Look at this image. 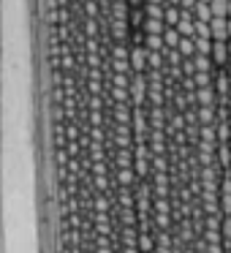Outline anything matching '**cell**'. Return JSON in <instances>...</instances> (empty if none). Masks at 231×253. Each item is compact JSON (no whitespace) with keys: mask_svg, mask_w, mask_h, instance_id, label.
Instances as JSON below:
<instances>
[{"mask_svg":"<svg viewBox=\"0 0 231 253\" xmlns=\"http://www.w3.org/2000/svg\"><path fill=\"white\" fill-rule=\"evenodd\" d=\"M226 71H229V79H231V63H229V68H226Z\"/></svg>","mask_w":231,"mask_h":253,"instance_id":"27","label":"cell"},{"mask_svg":"<svg viewBox=\"0 0 231 253\" xmlns=\"http://www.w3.org/2000/svg\"><path fill=\"white\" fill-rule=\"evenodd\" d=\"M212 39H196V55H204V57H212Z\"/></svg>","mask_w":231,"mask_h":253,"instance_id":"10","label":"cell"},{"mask_svg":"<svg viewBox=\"0 0 231 253\" xmlns=\"http://www.w3.org/2000/svg\"><path fill=\"white\" fill-rule=\"evenodd\" d=\"M193 79H196L198 90H201V87H212V74H201V71H196V74H193Z\"/></svg>","mask_w":231,"mask_h":253,"instance_id":"19","label":"cell"},{"mask_svg":"<svg viewBox=\"0 0 231 253\" xmlns=\"http://www.w3.org/2000/svg\"><path fill=\"white\" fill-rule=\"evenodd\" d=\"M139 251H142V253L153 251V237H150L147 231H142V234H139Z\"/></svg>","mask_w":231,"mask_h":253,"instance_id":"20","label":"cell"},{"mask_svg":"<svg viewBox=\"0 0 231 253\" xmlns=\"http://www.w3.org/2000/svg\"><path fill=\"white\" fill-rule=\"evenodd\" d=\"M229 3H231V0H212L209 8H212L215 17H226V19H229Z\"/></svg>","mask_w":231,"mask_h":253,"instance_id":"9","label":"cell"},{"mask_svg":"<svg viewBox=\"0 0 231 253\" xmlns=\"http://www.w3.org/2000/svg\"><path fill=\"white\" fill-rule=\"evenodd\" d=\"M229 253H231V251H229Z\"/></svg>","mask_w":231,"mask_h":253,"instance_id":"33","label":"cell"},{"mask_svg":"<svg viewBox=\"0 0 231 253\" xmlns=\"http://www.w3.org/2000/svg\"><path fill=\"white\" fill-rule=\"evenodd\" d=\"M147 57H150L147 46H136V49L131 52V68H133V74H144V68H147Z\"/></svg>","mask_w":231,"mask_h":253,"instance_id":"2","label":"cell"},{"mask_svg":"<svg viewBox=\"0 0 231 253\" xmlns=\"http://www.w3.org/2000/svg\"><path fill=\"white\" fill-rule=\"evenodd\" d=\"M193 66H196V71L209 74V66H212V60H209V57H204V55H196V57H193Z\"/></svg>","mask_w":231,"mask_h":253,"instance_id":"16","label":"cell"},{"mask_svg":"<svg viewBox=\"0 0 231 253\" xmlns=\"http://www.w3.org/2000/svg\"><path fill=\"white\" fill-rule=\"evenodd\" d=\"M229 41H231V19H229Z\"/></svg>","mask_w":231,"mask_h":253,"instance_id":"26","label":"cell"},{"mask_svg":"<svg viewBox=\"0 0 231 253\" xmlns=\"http://www.w3.org/2000/svg\"><path fill=\"white\" fill-rule=\"evenodd\" d=\"M209 28H212V41H229V19L226 17H215Z\"/></svg>","mask_w":231,"mask_h":253,"instance_id":"3","label":"cell"},{"mask_svg":"<svg viewBox=\"0 0 231 253\" xmlns=\"http://www.w3.org/2000/svg\"><path fill=\"white\" fill-rule=\"evenodd\" d=\"M201 3H212V0H201Z\"/></svg>","mask_w":231,"mask_h":253,"instance_id":"32","label":"cell"},{"mask_svg":"<svg viewBox=\"0 0 231 253\" xmlns=\"http://www.w3.org/2000/svg\"><path fill=\"white\" fill-rule=\"evenodd\" d=\"M198 120H201V126H215V106H201Z\"/></svg>","mask_w":231,"mask_h":253,"instance_id":"13","label":"cell"},{"mask_svg":"<svg viewBox=\"0 0 231 253\" xmlns=\"http://www.w3.org/2000/svg\"><path fill=\"white\" fill-rule=\"evenodd\" d=\"M229 55H231V41H229Z\"/></svg>","mask_w":231,"mask_h":253,"instance_id":"31","label":"cell"},{"mask_svg":"<svg viewBox=\"0 0 231 253\" xmlns=\"http://www.w3.org/2000/svg\"><path fill=\"white\" fill-rule=\"evenodd\" d=\"M196 39H212V28L201 19H196Z\"/></svg>","mask_w":231,"mask_h":253,"instance_id":"17","label":"cell"},{"mask_svg":"<svg viewBox=\"0 0 231 253\" xmlns=\"http://www.w3.org/2000/svg\"><path fill=\"white\" fill-rule=\"evenodd\" d=\"M196 104H201V106H215V93H212V87H201L196 93Z\"/></svg>","mask_w":231,"mask_h":253,"instance_id":"8","label":"cell"},{"mask_svg":"<svg viewBox=\"0 0 231 253\" xmlns=\"http://www.w3.org/2000/svg\"><path fill=\"white\" fill-rule=\"evenodd\" d=\"M180 19H182V11H177L174 6H169V8H166V17H163V22H169L171 28H177V22H180Z\"/></svg>","mask_w":231,"mask_h":253,"instance_id":"15","label":"cell"},{"mask_svg":"<svg viewBox=\"0 0 231 253\" xmlns=\"http://www.w3.org/2000/svg\"><path fill=\"white\" fill-rule=\"evenodd\" d=\"M112 3H125V0H112Z\"/></svg>","mask_w":231,"mask_h":253,"instance_id":"29","label":"cell"},{"mask_svg":"<svg viewBox=\"0 0 231 253\" xmlns=\"http://www.w3.org/2000/svg\"><path fill=\"white\" fill-rule=\"evenodd\" d=\"M229 19H231V3H229Z\"/></svg>","mask_w":231,"mask_h":253,"instance_id":"30","label":"cell"},{"mask_svg":"<svg viewBox=\"0 0 231 253\" xmlns=\"http://www.w3.org/2000/svg\"><path fill=\"white\" fill-rule=\"evenodd\" d=\"M147 52H150V49H147ZM147 66L153 68V71H160V68H163V52H150Z\"/></svg>","mask_w":231,"mask_h":253,"instance_id":"14","label":"cell"},{"mask_svg":"<svg viewBox=\"0 0 231 253\" xmlns=\"http://www.w3.org/2000/svg\"><path fill=\"white\" fill-rule=\"evenodd\" d=\"M131 3H133V6H139V3H142V0H131Z\"/></svg>","mask_w":231,"mask_h":253,"instance_id":"28","label":"cell"},{"mask_svg":"<svg viewBox=\"0 0 231 253\" xmlns=\"http://www.w3.org/2000/svg\"><path fill=\"white\" fill-rule=\"evenodd\" d=\"M133 166H136V174H139V177H147V174H150L147 158H142V155H136V164H133Z\"/></svg>","mask_w":231,"mask_h":253,"instance_id":"21","label":"cell"},{"mask_svg":"<svg viewBox=\"0 0 231 253\" xmlns=\"http://www.w3.org/2000/svg\"><path fill=\"white\" fill-rule=\"evenodd\" d=\"M144 14H147L150 19H163V17H166V8H163V6H150V3H147Z\"/></svg>","mask_w":231,"mask_h":253,"instance_id":"18","label":"cell"},{"mask_svg":"<svg viewBox=\"0 0 231 253\" xmlns=\"http://www.w3.org/2000/svg\"><path fill=\"white\" fill-rule=\"evenodd\" d=\"M220 234H223L226 251H231V215H229V218H223V223H220Z\"/></svg>","mask_w":231,"mask_h":253,"instance_id":"12","label":"cell"},{"mask_svg":"<svg viewBox=\"0 0 231 253\" xmlns=\"http://www.w3.org/2000/svg\"><path fill=\"white\" fill-rule=\"evenodd\" d=\"M163 41H166V49H177V46H180V41H182L180 30H177V28H166Z\"/></svg>","mask_w":231,"mask_h":253,"instance_id":"7","label":"cell"},{"mask_svg":"<svg viewBox=\"0 0 231 253\" xmlns=\"http://www.w3.org/2000/svg\"><path fill=\"white\" fill-rule=\"evenodd\" d=\"M120 182H122V185H131V182H133L131 169H120Z\"/></svg>","mask_w":231,"mask_h":253,"instance_id":"24","label":"cell"},{"mask_svg":"<svg viewBox=\"0 0 231 253\" xmlns=\"http://www.w3.org/2000/svg\"><path fill=\"white\" fill-rule=\"evenodd\" d=\"M220 150V166H231V155H229V144H218Z\"/></svg>","mask_w":231,"mask_h":253,"instance_id":"23","label":"cell"},{"mask_svg":"<svg viewBox=\"0 0 231 253\" xmlns=\"http://www.w3.org/2000/svg\"><path fill=\"white\" fill-rule=\"evenodd\" d=\"M193 17L209 25V22L215 19V14H212V8H209V3H201V0H198V3H196V8H193Z\"/></svg>","mask_w":231,"mask_h":253,"instance_id":"5","label":"cell"},{"mask_svg":"<svg viewBox=\"0 0 231 253\" xmlns=\"http://www.w3.org/2000/svg\"><path fill=\"white\" fill-rule=\"evenodd\" d=\"M112 17L125 22V3H112Z\"/></svg>","mask_w":231,"mask_h":253,"instance_id":"22","label":"cell"},{"mask_svg":"<svg viewBox=\"0 0 231 253\" xmlns=\"http://www.w3.org/2000/svg\"><path fill=\"white\" fill-rule=\"evenodd\" d=\"M142 28H144V33H147V36H163V33H166L163 19H150V17H147Z\"/></svg>","mask_w":231,"mask_h":253,"instance_id":"6","label":"cell"},{"mask_svg":"<svg viewBox=\"0 0 231 253\" xmlns=\"http://www.w3.org/2000/svg\"><path fill=\"white\" fill-rule=\"evenodd\" d=\"M144 90H147V74H136L131 82V101L136 106L144 101Z\"/></svg>","mask_w":231,"mask_h":253,"instance_id":"1","label":"cell"},{"mask_svg":"<svg viewBox=\"0 0 231 253\" xmlns=\"http://www.w3.org/2000/svg\"><path fill=\"white\" fill-rule=\"evenodd\" d=\"M229 41H215L212 44V63L215 66H229Z\"/></svg>","mask_w":231,"mask_h":253,"instance_id":"4","label":"cell"},{"mask_svg":"<svg viewBox=\"0 0 231 253\" xmlns=\"http://www.w3.org/2000/svg\"><path fill=\"white\" fill-rule=\"evenodd\" d=\"M150 6H163V0H147Z\"/></svg>","mask_w":231,"mask_h":253,"instance_id":"25","label":"cell"},{"mask_svg":"<svg viewBox=\"0 0 231 253\" xmlns=\"http://www.w3.org/2000/svg\"><path fill=\"white\" fill-rule=\"evenodd\" d=\"M147 49L150 52H163L166 49V41H163V36H147Z\"/></svg>","mask_w":231,"mask_h":253,"instance_id":"11","label":"cell"}]
</instances>
